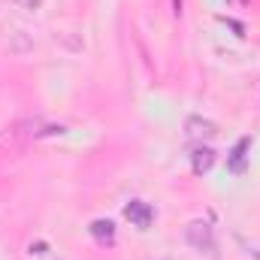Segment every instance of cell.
Wrapping results in <instances>:
<instances>
[{"label": "cell", "instance_id": "6", "mask_svg": "<svg viewBox=\"0 0 260 260\" xmlns=\"http://www.w3.org/2000/svg\"><path fill=\"white\" fill-rule=\"evenodd\" d=\"M91 233H94L100 242H112V239H115V227H112V221H94V224H91Z\"/></svg>", "mask_w": 260, "mask_h": 260}, {"label": "cell", "instance_id": "5", "mask_svg": "<svg viewBox=\"0 0 260 260\" xmlns=\"http://www.w3.org/2000/svg\"><path fill=\"white\" fill-rule=\"evenodd\" d=\"M188 133H191V136H206V139H209V136L218 133V127H215L212 121H203V118H188Z\"/></svg>", "mask_w": 260, "mask_h": 260}, {"label": "cell", "instance_id": "3", "mask_svg": "<svg viewBox=\"0 0 260 260\" xmlns=\"http://www.w3.org/2000/svg\"><path fill=\"white\" fill-rule=\"evenodd\" d=\"M248 145H251L248 139H239V142H236V148H233V154H230V160H227V170H230V173H245V157H248L245 151H248Z\"/></svg>", "mask_w": 260, "mask_h": 260}, {"label": "cell", "instance_id": "2", "mask_svg": "<svg viewBox=\"0 0 260 260\" xmlns=\"http://www.w3.org/2000/svg\"><path fill=\"white\" fill-rule=\"evenodd\" d=\"M124 215H127V221L133 227H139V230H148V224H151V206L148 203H142V200H130L127 206H124Z\"/></svg>", "mask_w": 260, "mask_h": 260}, {"label": "cell", "instance_id": "1", "mask_svg": "<svg viewBox=\"0 0 260 260\" xmlns=\"http://www.w3.org/2000/svg\"><path fill=\"white\" fill-rule=\"evenodd\" d=\"M188 242L194 245L200 254H212L215 251V233H212V227L206 221H194L188 227Z\"/></svg>", "mask_w": 260, "mask_h": 260}, {"label": "cell", "instance_id": "7", "mask_svg": "<svg viewBox=\"0 0 260 260\" xmlns=\"http://www.w3.org/2000/svg\"><path fill=\"white\" fill-rule=\"evenodd\" d=\"M15 6H21V9H27V12H37L40 6H43V0H12Z\"/></svg>", "mask_w": 260, "mask_h": 260}, {"label": "cell", "instance_id": "4", "mask_svg": "<svg viewBox=\"0 0 260 260\" xmlns=\"http://www.w3.org/2000/svg\"><path fill=\"white\" fill-rule=\"evenodd\" d=\"M191 164H194V173H206V170L215 164V151H212V148H194Z\"/></svg>", "mask_w": 260, "mask_h": 260}]
</instances>
